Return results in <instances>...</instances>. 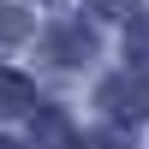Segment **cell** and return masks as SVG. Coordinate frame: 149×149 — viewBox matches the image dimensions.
Here are the masks:
<instances>
[{
	"instance_id": "obj_3",
	"label": "cell",
	"mask_w": 149,
	"mask_h": 149,
	"mask_svg": "<svg viewBox=\"0 0 149 149\" xmlns=\"http://www.w3.org/2000/svg\"><path fill=\"white\" fill-rule=\"evenodd\" d=\"M90 48H95L90 30H60L54 36V54H66V60H90Z\"/></svg>"
},
{
	"instance_id": "obj_2",
	"label": "cell",
	"mask_w": 149,
	"mask_h": 149,
	"mask_svg": "<svg viewBox=\"0 0 149 149\" xmlns=\"http://www.w3.org/2000/svg\"><path fill=\"white\" fill-rule=\"evenodd\" d=\"M30 107H36L30 78H24V72H12V66H0V113H30Z\"/></svg>"
},
{
	"instance_id": "obj_1",
	"label": "cell",
	"mask_w": 149,
	"mask_h": 149,
	"mask_svg": "<svg viewBox=\"0 0 149 149\" xmlns=\"http://www.w3.org/2000/svg\"><path fill=\"white\" fill-rule=\"evenodd\" d=\"M102 102H107V113H119V119H149V78L143 72H119L102 90Z\"/></svg>"
},
{
	"instance_id": "obj_4",
	"label": "cell",
	"mask_w": 149,
	"mask_h": 149,
	"mask_svg": "<svg viewBox=\"0 0 149 149\" xmlns=\"http://www.w3.org/2000/svg\"><path fill=\"white\" fill-rule=\"evenodd\" d=\"M95 12H102V18H131V12H137V0H90Z\"/></svg>"
},
{
	"instance_id": "obj_5",
	"label": "cell",
	"mask_w": 149,
	"mask_h": 149,
	"mask_svg": "<svg viewBox=\"0 0 149 149\" xmlns=\"http://www.w3.org/2000/svg\"><path fill=\"white\" fill-rule=\"evenodd\" d=\"M0 36H24V12H12V6H0Z\"/></svg>"
}]
</instances>
